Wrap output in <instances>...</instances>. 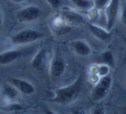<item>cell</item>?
<instances>
[{
    "label": "cell",
    "instance_id": "cell-11",
    "mask_svg": "<svg viewBox=\"0 0 126 114\" xmlns=\"http://www.w3.org/2000/svg\"><path fill=\"white\" fill-rule=\"evenodd\" d=\"M72 47L77 54L80 56H87L91 54L89 45L84 41H74L72 42Z\"/></svg>",
    "mask_w": 126,
    "mask_h": 114
},
{
    "label": "cell",
    "instance_id": "cell-10",
    "mask_svg": "<svg viewBox=\"0 0 126 114\" xmlns=\"http://www.w3.org/2000/svg\"><path fill=\"white\" fill-rule=\"evenodd\" d=\"M46 49H41L38 52L36 53L34 58L31 61V66L35 70H42L43 69L44 64H45L46 60Z\"/></svg>",
    "mask_w": 126,
    "mask_h": 114
},
{
    "label": "cell",
    "instance_id": "cell-14",
    "mask_svg": "<svg viewBox=\"0 0 126 114\" xmlns=\"http://www.w3.org/2000/svg\"><path fill=\"white\" fill-rule=\"evenodd\" d=\"M71 2L80 10H91L94 4L91 0H71Z\"/></svg>",
    "mask_w": 126,
    "mask_h": 114
},
{
    "label": "cell",
    "instance_id": "cell-9",
    "mask_svg": "<svg viewBox=\"0 0 126 114\" xmlns=\"http://www.w3.org/2000/svg\"><path fill=\"white\" fill-rule=\"evenodd\" d=\"M88 27L92 34L99 40L107 41L110 38V31L109 30H105V29L93 23H88Z\"/></svg>",
    "mask_w": 126,
    "mask_h": 114
},
{
    "label": "cell",
    "instance_id": "cell-4",
    "mask_svg": "<svg viewBox=\"0 0 126 114\" xmlns=\"http://www.w3.org/2000/svg\"><path fill=\"white\" fill-rule=\"evenodd\" d=\"M119 3L120 0H110L105 9V16H106V26L107 30L110 31L113 28L114 23L117 19L119 10Z\"/></svg>",
    "mask_w": 126,
    "mask_h": 114
},
{
    "label": "cell",
    "instance_id": "cell-21",
    "mask_svg": "<svg viewBox=\"0 0 126 114\" xmlns=\"http://www.w3.org/2000/svg\"><path fill=\"white\" fill-rule=\"evenodd\" d=\"M2 22H3L2 12H1V10H0V31H1V28H2Z\"/></svg>",
    "mask_w": 126,
    "mask_h": 114
},
{
    "label": "cell",
    "instance_id": "cell-5",
    "mask_svg": "<svg viewBox=\"0 0 126 114\" xmlns=\"http://www.w3.org/2000/svg\"><path fill=\"white\" fill-rule=\"evenodd\" d=\"M41 16L40 8L36 6H28L20 10L16 13V18L19 22H32L38 19Z\"/></svg>",
    "mask_w": 126,
    "mask_h": 114
},
{
    "label": "cell",
    "instance_id": "cell-15",
    "mask_svg": "<svg viewBox=\"0 0 126 114\" xmlns=\"http://www.w3.org/2000/svg\"><path fill=\"white\" fill-rule=\"evenodd\" d=\"M100 62L102 64H106L109 67H112L114 64L113 54L110 51H105L100 56Z\"/></svg>",
    "mask_w": 126,
    "mask_h": 114
},
{
    "label": "cell",
    "instance_id": "cell-20",
    "mask_svg": "<svg viewBox=\"0 0 126 114\" xmlns=\"http://www.w3.org/2000/svg\"><path fill=\"white\" fill-rule=\"evenodd\" d=\"M121 19L124 25H126V6H124L122 9V15H121Z\"/></svg>",
    "mask_w": 126,
    "mask_h": 114
},
{
    "label": "cell",
    "instance_id": "cell-6",
    "mask_svg": "<svg viewBox=\"0 0 126 114\" xmlns=\"http://www.w3.org/2000/svg\"><path fill=\"white\" fill-rule=\"evenodd\" d=\"M11 83L23 94L30 95L35 93V87L34 86L30 83L29 81H24L22 79H16V78H12L11 80Z\"/></svg>",
    "mask_w": 126,
    "mask_h": 114
},
{
    "label": "cell",
    "instance_id": "cell-2",
    "mask_svg": "<svg viewBox=\"0 0 126 114\" xmlns=\"http://www.w3.org/2000/svg\"><path fill=\"white\" fill-rule=\"evenodd\" d=\"M43 36L42 33L38 30L33 29H26L21 30L11 37V42L14 44H26L35 42Z\"/></svg>",
    "mask_w": 126,
    "mask_h": 114
},
{
    "label": "cell",
    "instance_id": "cell-1",
    "mask_svg": "<svg viewBox=\"0 0 126 114\" xmlns=\"http://www.w3.org/2000/svg\"><path fill=\"white\" fill-rule=\"evenodd\" d=\"M82 86L83 78L79 75L73 84L56 89L54 92V97L51 98L50 101L58 104H65L73 101L79 94Z\"/></svg>",
    "mask_w": 126,
    "mask_h": 114
},
{
    "label": "cell",
    "instance_id": "cell-3",
    "mask_svg": "<svg viewBox=\"0 0 126 114\" xmlns=\"http://www.w3.org/2000/svg\"><path fill=\"white\" fill-rule=\"evenodd\" d=\"M110 86H111V77L109 75L102 76V78L93 88L92 93V98L94 101H99L104 97L106 96Z\"/></svg>",
    "mask_w": 126,
    "mask_h": 114
},
{
    "label": "cell",
    "instance_id": "cell-22",
    "mask_svg": "<svg viewBox=\"0 0 126 114\" xmlns=\"http://www.w3.org/2000/svg\"><path fill=\"white\" fill-rule=\"evenodd\" d=\"M12 2H14V3H16V4H19V3H23V2H24L25 0H11Z\"/></svg>",
    "mask_w": 126,
    "mask_h": 114
},
{
    "label": "cell",
    "instance_id": "cell-19",
    "mask_svg": "<svg viewBox=\"0 0 126 114\" xmlns=\"http://www.w3.org/2000/svg\"><path fill=\"white\" fill-rule=\"evenodd\" d=\"M47 1L53 8H55V9L61 5V0H47Z\"/></svg>",
    "mask_w": 126,
    "mask_h": 114
},
{
    "label": "cell",
    "instance_id": "cell-17",
    "mask_svg": "<svg viewBox=\"0 0 126 114\" xmlns=\"http://www.w3.org/2000/svg\"><path fill=\"white\" fill-rule=\"evenodd\" d=\"M110 2V0H94V7L97 11L98 10H102L105 5L108 4V3Z\"/></svg>",
    "mask_w": 126,
    "mask_h": 114
},
{
    "label": "cell",
    "instance_id": "cell-18",
    "mask_svg": "<svg viewBox=\"0 0 126 114\" xmlns=\"http://www.w3.org/2000/svg\"><path fill=\"white\" fill-rule=\"evenodd\" d=\"M98 74L101 76H105L108 74L109 73V66L106 64H103V65L99 66L98 67Z\"/></svg>",
    "mask_w": 126,
    "mask_h": 114
},
{
    "label": "cell",
    "instance_id": "cell-7",
    "mask_svg": "<svg viewBox=\"0 0 126 114\" xmlns=\"http://www.w3.org/2000/svg\"><path fill=\"white\" fill-rule=\"evenodd\" d=\"M66 68V64L62 57L59 55H56L54 59H53L52 62H51L50 66V73L51 75L53 77H60L63 74V73L65 72Z\"/></svg>",
    "mask_w": 126,
    "mask_h": 114
},
{
    "label": "cell",
    "instance_id": "cell-13",
    "mask_svg": "<svg viewBox=\"0 0 126 114\" xmlns=\"http://www.w3.org/2000/svg\"><path fill=\"white\" fill-rule=\"evenodd\" d=\"M17 91L18 90L13 85L4 84L2 88V94L5 99L13 100L16 99V98L17 97Z\"/></svg>",
    "mask_w": 126,
    "mask_h": 114
},
{
    "label": "cell",
    "instance_id": "cell-8",
    "mask_svg": "<svg viewBox=\"0 0 126 114\" xmlns=\"http://www.w3.org/2000/svg\"><path fill=\"white\" fill-rule=\"evenodd\" d=\"M21 50H8L0 54V65H9L22 56Z\"/></svg>",
    "mask_w": 126,
    "mask_h": 114
},
{
    "label": "cell",
    "instance_id": "cell-12",
    "mask_svg": "<svg viewBox=\"0 0 126 114\" xmlns=\"http://www.w3.org/2000/svg\"><path fill=\"white\" fill-rule=\"evenodd\" d=\"M61 14L67 21L74 23H84L86 22L85 18L80 14L77 13L76 11H71L68 9H65L61 11Z\"/></svg>",
    "mask_w": 126,
    "mask_h": 114
},
{
    "label": "cell",
    "instance_id": "cell-16",
    "mask_svg": "<svg viewBox=\"0 0 126 114\" xmlns=\"http://www.w3.org/2000/svg\"><path fill=\"white\" fill-rule=\"evenodd\" d=\"M4 110L9 111V112H20V111L23 110V105L17 103H11L6 105Z\"/></svg>",
    "mask_w": 126,
    "mask_h": 114
},
{
    "label": "cell",
    "instance_id": "cell-23",
    "mask_svg": "<svg viewBox=\"0 0 126 114\" xmlns=\"http://www.w3.org/2000/svg\"><path fill=\"white\" fill-rule=\"evenodd\" d=\"M124 42H125V43H126V37H124Z\"/></svg>",
    "mask_w": 126,
    "mask_h": 114
}]
</instances>
